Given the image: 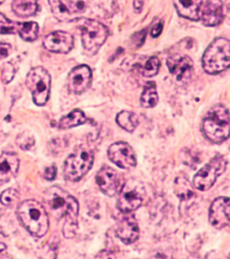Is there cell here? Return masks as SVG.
<instances>
[{"instance_id": "6da1fadb", "label": "cell", "mask_w": 230, "mask_h": 259, "mask_svg": "<svg viewBox=\"0 0 230 259\" xmlns=\"http://www.w3.org/2000/svg\"><path fill=\"white\" fill-rule=\"evenodd\" d=\"M43 202L47 212L54 218L61 220L66 217L67 223L63 229L65 236H75L79 210V204L77 200L61 186H53L45 191Z\"/></svg>"}, {"instance_id": "7a4b0ae2", "label": "cell", "mask_w": 230, "mask_h": 259, "mask_svg": "<svg viewBox=\"0 0 230 259\" xmlns=\"http://www.w3.org/2000/svg\"><path fill=\"white\" fill-rule=\"evenodd\" d=\"M16 212L21 223L32 236L41 238L48 232V212L36 200H25L21 202Z\"/></svg>"}, {"instance_id": "3957f363", "label": "cell", "mask_w": 230, "mask_h": 259, "mask_svg": "<svg viewBox=\"0 0 230 259\" xmlns=\"http://www.w3.org/2000/svg\"><path fill=\"white\" fill-rule=\"evenodd\" d=\"M203 133L214 143H222L229 137V113L226 106L217 105L211 107L203 120Z\"/></svg>"}, {"instance_id": "277c9868", "label": "cell", "mask_w": 230, "mask_h": 259, "mask_svg": "<svg viewBox=\"0 0 230 259\" xmlns=\"http://www.w3.org/2000/svg\"><path fill=\"white\" fill-rule=\"evenodd\" d=\"M230 44L226 38H218L207 48L202 57V67L205 72L216 75L229 68Z\"/></svg>"}, {"instance_id": "5b68a950", "label": "cell", "mask_w": 230, "mask_h": 259, "mask_svg": "<svg viewBox=\"0 0 230 259\" xmlns=\"http://www.w3.org/2000/svg\"><path fill=\"white\" fill-rule=\"evenodd\" d=\"M93 163L92 150L87 146H78L65 160L63 166L64 178L68 181L77 182L91 169Z\"/></svg>"}, {"instance_id": "8992f818", "label": "cell", "mask_w": 230, "mask_h": 259, "mask_svg": "<svg viewBox=\"0 0 230 259\" xmlns=\"http://www.w3.org/2000/svg\"><path fill=\"white\" fill-rule=\"evenodd\" d=\"M78 26L82 33V44L88 53H97L108 37V28L101 22L93 19H80Z\"/></svg>"}, {"instance_id": "52a82bcc", "label": "cell", "mask_w": 230, "mask_h": 259, "mask_svg": "<svg viewBox=\"0 0 230 259\" xmlns=\"http://www.w3.org/2000/svg\"><path fill=\"white\" fill-rule=\"evenodd\" d=\"M146 189L143 183L135 178L128 180L119 191L117 207L123 213H130L142 206Z\"/></svg>"}, {"instance_id": "ba28073f", "label": "cell", "mask_w": 230, "mask_h": 259, "mask_svg": "<svg viewBox=\"0 0 230 259\" xmlns=\"http://www.w3.org/2000/svg\"><path fill=\"white\" fill-rule=\"evenodd\" d=\"M51 75L44 68L36 67L29 71L25 79V84L31 91L33 102L37 105L42 106L48 101L51 92Z\"/></svg>"}, {"instance_id": "9c48e42d", "label": "cell", "mask_w": 230, "mask_h": 259, "mask_svg": "<svg viewBox=\"0 0 230 259\" xmlns=\"http://www.w3.org/2000/svg\"><path fill=\"white\" fill-rule=\"evenodd\" d=\"M226 166L227 160L224 156H216L194 176V187L200 191L209 190L218 177L226 171Z\"/></svg>"}, {"instance_id": "30bf717a", "label": "cell", "mask_w": 230, "mask_h": 259, "mask_svg": "<svg viewBox=\"0 0 230 259\" xmlns=\"http://www.w3.org/2000/svg\"><path fill=\"white\" fill-rule=\"evenodd\" d=\"M108 157L111 161L123 169H130L137 165L135 151L126 142H116L110 146Z\"/></svg>"}, {"instance_id": "8fae6325", "label": "cell", "mask_w": 230, "mask_h": 259, "mask_svg": "<svg viewBox=\"0 0 230 259\" xmlns=\"http://www.w3.org/2000/svg\"><path fill=\"white\" fill-rule=\"evenodd\" d=\"M166 64L174 79L181 84H186L193 77L194 62L190 57L175 54L167 59Z\"/></svg>"}, {"instance_id": "7c38bea8", "label": "cell", "mask_w": 230, "mask_h": 259, "mask_svg": "<svg viewBox=\"0 0 230 259\" xmlns=\"http://www.w3.org/2000/svg\"><path fill=\"white\" fill-rule=\"evenodd\" d=\"M97 183L104 194L113 197L121 189V177L117 171L109 166H104L97 172Z\"/></svg>"}, {"instance_id": "4fadbf2b", "label": "cell", "mask_w": 230, "mask_h": 259, "mask_svg": "<svg viewBox=\"0 0 230 259\" xmlns=\"http://www.w3.org/2000/svg\"><path fill=\"white\" fill-rule=\"evenodd\" d=\"M92 82V71L86 65H80L70 71L68 77V88L71 93H84Z\"/></svg>"}, {"instance_id": "5bb4252c", "label": "cell", "mask_w": 230, "mask_h": 259, "mask_svg": "<svg viewBox=\"0 0 230 259\" xmlns=\"http://www.w3.org/2000/svg\"><path fill=\"white\" fill-rule=\"evenodd\" d=\"M230 201L228 197L215 199L210 206L209 220L216 229H223L229 225Z\"/></svg>"}, {"instance_id": "9a60e30c", "label": "cell", "mask_w": 230, "mask_h": 259, "mask_svg": "<svg viewBox=\"0 0 230 259\" xmlns=\"http://www.w3.org/2000/svg\"><path fill=\"white\" fill-rule=\"evenodd\" d=\"M42 45L51 53L65 54L72 50L74 37L69 32L57 31L45 37Z\"/></svg>"}, {"instance_id": "2e32d148", "label": "cell", "mask_w": 230, "mask_h": 259, "mask_svg": "<svg viewBox=\"0 0 230 259\" xmlns=\"http://www.w3.org/2000/svg\"><path fill=\"white\" fill-rule=\"evenodd\" d=\"M116 235L126 245L132 244L139 239L140 229L133 215H124L118 220Z\"/></svg>"}, {"instance_id": "e0dca14e", "label": "cell", "mask_w": 230, "mask_h": 259, "mask_svg": "<svg viewBox=\"0 0 230 259\" xmlns=\"http://www.w3.org/2000/svg\"><path fill=\"white\" fill-rule=\"evenodd\" d=\"M200 19L206 26H216L224 19V4L221 0H208L201 8Z\"/></svg>"}, {"instance_id": "ac0fdd59", "label": "cell", "mask_w": 230, "mask_h": 259, "mask_svg": "<svg viewBox=\"0 0 230 259\" xmlns=\"http://www.w3.org/2000/svg\"><path fill=\"white\" fill-rule=\"evenodd\" d=\"M20 160L17 154L6 151L0 156V186L9 182L16 177L19 169Z\"/></svg>"}, {"instance_id": "d6986e66", "label": "cell", "mask_w": 230, "mask_h": 259, "mask_svg": "<svg viewBox=\"0 0 230 259\" xmlns=\"http://www.w3.org/2000/svg\"><path fill=\"white\" fill-rule=\"evenodd\" d=\"M178 14L189 20H200L202 0H173Z\"/></svg>"}, {"instance_id": "ffe728a7", "label": "cell", "mask_w": 230, "mask_h": 259, "mask_svg": "<svg viewBox=\"0 0 230 259\" xmlns=\"http://www.w3.org/2000/svg\"><path fill=\"white\" fill-rule=\"evenodd\" d=\"M174 192L182 203L193 202L195 198L194 188L185 175L179 176L174 181Z\"/></svg>"}, {"instance_id": "44dd1931", "label": "cell", "mask_w": 230, "mask_h": 259, "mask_svg": "<svg viewBox=\"0 0 230 259\" xmlns=\"http://www.w3.org/2000/svg\"><path fill=\"white\" fill-rule=\"evenodd\" d=\"M37 0H13V11L20 17H28L38 11Z\"/></svg>"}, {"instance_id": "7402d4cb", "label": "cell", "mask_w": 230, "mask_h": 259, "mask_svg": "<svg viewBox=\"0 0 230 259\" xmlns=\"http://www.w3.org/2000/svg\"><path fill=\"white\" fill-rule=\"evenodd\" d=\"M85 121L86 117L84 112L79 109H75L69 114L65 115L64 117L61 118V121H59L58 127L62 130L70 129L73 127L84 124Z\"/></svg>"}, {"instance_id": "603a6c76", "label": "cell", "mask_w": 230, "mask_h": 259, "mask_svg": "<svg viewBox=\"0 0 230 259\" xmlns=\"http://www.w3.org/2000/svg\"><path fill=\"white\" fill-rule=\"evenodd\" d=\"M158 103L157 85L155 82H148L141 97V105L144 108H153Z\"/></svg>"}, {"instance_id": "cb8c5ba5", "label": "cell", "mask_w": 230, "mask_h": 259, "mask_svg": "<svg viewBox=\"0 0 230 259\" xmlns=\"http://www.w3.org/2000/svg\"><path fill=\"white\" fill-rule=\"evenodd\" d=\"M116 121L120 127L129 133H132L139 125V117L135 113L128 111H122L118 113Z\"/></svg>"}, {"instance_id": "d4e9b609", "label": "cell", "mask_w": 230, "mask_h": 259, "mask_svg": "<svg viewBox=\"0 0 230 259\" xmlns=\"http://www.w3.org/2000/svg\"><path fill=\"white\" fill-rule=\"evenodd\" d=\"M21 38L26 41H33L37 39L39 33V25L34 22L18 23V30Z\"/></svg>"}, {"instance_id": "484cf974", "label": "cell", "mask_w": 230, "mask_h": 259, "mask_svg": "<svg viewBox=\"0 0 230 259\" xmlns=\"http://www.w3.org/2000/svg\"><path fill=\"white\" fill-rule=\"evenodd\" d=\"M49 3L52 8V11L54 16L58 20H69L71 16V13L65 4L64 0H49Z\"/></svg>"}, {"instance_id": "4316f807", "label": "cell", "mask_w": 230, "mask_h": 259, "mask_svg": "<svg viewBox=\"0 0 230 259\" xmlns=\"http://www.w3.org/2000/svg\"><path fill=\"white\" fill-rule=\"evenodd\" d=\"M160 68V61L158 57H150L145 64L142 67V74L144 77H151L156 76Z\"/></svg>"}, {"instance_id": "83f0119b", "label": "cell", "mask_w": 230, "mask_h": 259, "mask_svg": "<svg viewBox=\"0 0 230 259\" xmlns=\"http://www.w3.org/2000/svg\"><path fill=\"white\" fill-rule=\"evenodd\" d=\"M65 4L71 15L85 12L91 0H64Z\"/></svg>"}, {"instance_id": "f1b7e54d", "label": "cell", "mask_w": 230, "mask_h": 259, "mask_svg": "<svg viewBox=\"0 0 230 259\" xmlns=\"http://www.w3.org/2000/svg\"><path fill=\"white\" fill-rule=\"evenodd\" d=\"M18 30V23L9 20L4 14L0 13V34H15Z\"/></svg>"}, {"instance_id": "f546056e", "label": "cell", "mask_w": 230, "mask_h": 259, "mask_svg": "<svg viewBox=\"0 0 230 259\" xmlns=\"http://www.w3.org/2000/svg\"><path fill=\"white\" fill-rule=\"evenodd\" d=\"M19 198V194L16 189H7L4 191L1 195H0V202L2 204H4L6 206L11 205L14 202H16L17 199Z\"/></svg>"}, {"instance_id": "4dcf8cb0", "label": "cell", "mask_w": 230, "mask_h": 259, "mask_svg": "<svg viewBox=\"0 0 230 259\" xmlns=\"http://www.w3.org/2000/svg\"><path fill=\"white\" fill-rule=\"evenodd\" d=\"M16 75V68L14 65L10 62H8L5 64L3 69H2V80L6 84L13 80V78Z\"/></svg>"}, {"instance_id": "1f68e13d", "label": "cell", "mask_w": 230, "mask_h": 259, "mask_svg": "<svg viewBox=\"0 0 230 259\" xmlns=\"http://www.w3.org/2000/svg\"><path fill=\"white\" fill-rule=\"evenodd\" d=\"M16 143L23 150H29L33 145L34 141L32 136H28L26 134H22L19 136H17Z\"/></svg>"}, {"instance_id": "d6a6232c", "label": "cell", "mask_w": 230, "mask_h": 259, "mask_svg": "<svg viewBox=\"0 0 230 259\" xmlns=\"http://www.w3.org/2000/svg\"><path fill=\"white\" fill-rule=\"evenodd\" d=\"M12 47L7 42H0V60L5 59L10 55Z\"/></svg>"}, {"instance_id": "836d02e7", "label": "cell", "mask_w": 230, "mask_h": 259, "mask_svg": "<svg viewBox=\"0 0 230 259\" xmlns=\"http://www.w3.org/2000/svg\"><path fill=\"white\" fill-rule=\"evenodd\" d=\"M57 169L55 165L50 166L46 168L44 171V178L48 181H53L54 178H56Z\"/></svg>"}, {"instance_id": "e575fe53", "label": "cell", "mask_w": 230, "mask_h": 259, "mask_svg": "<svg viewBox=\"0 0 230 259\" xmlns=\"http://www.w3.org/2000/svg\"><path fill=\"white\" fill-rule=\"evenodd\" d=\"M163 30V22H159L158 24H155L153 28L151 29V36L157 38L161 34Z\"/></svg>"}, {"instance_id": "d590c367", "label": "cell", "mask_w": 230, "mask_h": 259, "mask_svg": "<svg viewBox=\"0 0 230 259\" xmlns=\"http://www.w3.org/2000/svg\"><path fill=\"white\" fill-rule=\"evenodd\" d=\"M145 0H134L133 7L135 11L137 13L142 12L143 4H144Z\"/></svg>"}, {"instance_id": "8d00e7d4", "label": "cell", "mask_w": 230, "mask_h": 259, "mask_svg": "<svg viewBox=\"0 0 230 259\" xmlns=\"http://www.w3.org/2000/svg\"><path fill=\"white\" fill-rule=\"evenodd\" d=\"M7 249V246L5 245L4 243H0V253L4 252Z\"/></svg>"}, {"instance_id": "74e56055", "label": "cell", "mask_w": 230, "mask_h": 259, "mask_svg": "<svg viewBox=\"0 0 230 259\" xmlns=\"http://www.w3.org/2000/svg\"><path fill=\"white\" fill-rule=\"evenodd\" d=\"M5 0H0V5L2 4L4 2Z\"/></svg>"}]
</instances>
